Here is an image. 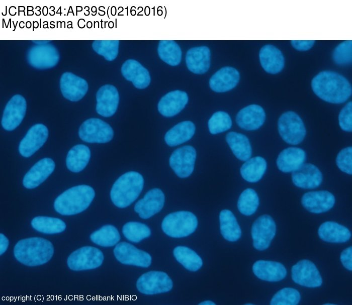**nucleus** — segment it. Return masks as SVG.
<instances>
[{
    "label": "nucleus",
    "mask_w": 352,
    "mask_h": 305,
    "mask_svg": "<svg viewBox=\"0 0 352 305\" xmlns=\"http://www.w3.org/2000/svg\"><path fill=\"white\" fill-rule=\"evenodd\" d=\"M311 87L318 97L331 104L343 103L351 94V86L346 78L331 71L317 74L312 80Z\"/></svg>",
    "instance_id": "obj_1"
},
{
    "label": "nucleus",
    "mask_w": 352,
    "mask_h": 305,
    "mask_svg": "<svg viewBox=\"0 0 352 305\" xmlns=\"http://www.w3.org/2000/svg\"><path fill=\"white\" fill-rule=\"evenodd\" d=\"M54 248L48 240L40 237L22 239L14 247L16 259L22 264L29 266L44 264L53 256Z\"/></svg>",
    "instance_id": "obj_2"
},
{
    "label": "nucleus",
    "mask_w": 352,
    "mask_h": 305,
    "mask_svg": "<svg viewBox=\"0 0 352 305\" xmlns=\"http://www.w3.org/2000/svg\"><path fill=\"white\" fill-rule=\"evenodd\" d=\"M95 195L94 189L87 185L73 186L62 193L55 200L54 207L59 214L70 216L86 210Z\"/></svg>",
    "instance_id": "obj_3"
},
{
    "label": "nucleus",
    "mask_w": 352,
    "mask_h": 305,
    "mask_svg": "<svg viewBox=\"0 0 352 305\" xmlns=\"http://www.w3.org/2000/svg\"><path fill=\"white\" fill-rule=\"evenodd\" d=\"M144 185V179L138 172L130 171L120 176L112 186L110 196L117 207L130 206L138 197Z\"/></svg>",
    "instance_id": "obj_4"
},
{
    "label": "nucleus",
    "mask_w": 352,
    "mask_h": 305,
    "mask_svg": "<svg viewBox=\"0 0 352 305\" xmlns=\"http://www.w3.org/2000/svg\"><path fill=\"white\" fill-rule=\"evenodd\" d=\"M198 226L196 216L188 211H179L167 215L163 220L161 228L168 236L182 238L192 234Z\"/></svg>",
    "instance_id": "obj_5"
},
{
    "label": "nucleus",
    "mask_w": 352,
    "mask_h": 305,
    "mask_svg": "<svg viewBox=\"0 0 352 305\" xmlns=\"http://www.w3.org/2000/svg\"><path fill=\"white\" fill-rule=\"evenodd\" d=\"M278 129L283 140L290 144L297 145L305 137L306 129L303 121L292 111L286 112L280 117Z\"/></svg>",
    "instance_id": "obj_6"
},
{
    "label": "nucleus",
    "mask_w": 352,
    "mask_h": 305,
    "mask_svg": "<svg viewBox=\"0 0 352 305\" xmlns=\"http://www.w3.org/2000/svg\"><path fill=\"white\" fill-rule=\"evenodd\" d=\"M102 251L92 246L82 247L73 252L68 257L67 263L73 270L80 271L96 268L103 263Z\"/></svg>",
    "instance_id": "obj_7"
},
{
    "label": "nucleus",
    "mask_w": 352,
    "mask_h": 305,
    "mask_svg": "<svg viewBox=\"0 0 352 305\" xmlns=\"http://www.w3.org/2000/svg\"><path fill=\"white\" fill-rule=\"evenodd\" d=\"M78 135L82 140L87 143H105L112 140L114 132L105 122L98 118H91L81 125Z\"/></svg>",
    "instance_id": "obj_8"
},
{
    "label": "nucleus",
    "mask_w": 352,
    "mask_h": 305,
    "mask_svg": "<svg viewBox=\"0 0 352 305\" xmlns=\"http://www.w3.org/2000/svg\"><path fill=\"white\" fill-rule=\"evenodd\" d=\"M172 286V281L166 273L157 271L144 273L136 282L138 291L145 294L168 292L171 289Z\"/></svg>",
    "instance_id": "obj_9"
},
{
    "label": "nucleus",
    "mask_w": 352,
    "mask_h": 305,
    "mask_svg": "<svg viewBox=\"0 0 352 305\" xmlns=\"http://www.w3.org/2000/svg\"><path fill=\"white\" fill-rule=\"evenodd\" d=\"M276 231V224L271 216L264 215L258 217L251 228L254 247L260 251L267 249L274 238Z\"/></svg>",
    "instance_id": "obj_10"
},
{
    "label": "nucleus",
    "mask_w": 352,
    "mask_h": 305,
    "mask_svg": "<svg viewBox=\"0 0 352 305\" xmlns=\"http://www.w3.org/2000/svg\"><path fill=\"white\" fill-rule=\"evenodd\" d=\"M27 60L34 68H50L54 67L58 63L59 54L56 48L52 44H37L28 50Z\"/></svg>",
    "instance_id": "obj_11"
},
{
    "label": "nucleus",
    "mask_w": 352,
    "mask_h": 305,
    "mask_svg": "<svg viewBox=\"0 0 352 305\" xmlns=\"http://www.w3.org/2000/svg\"><path fill=\"white\" fill-rule=\"evenodd\" d=\"M196 151L191 146H184L175 150L169 158V165L180 178L189 176L194 168Z\"/></svg>",
    "instance_id": "obj_12"
},
{
    "label": "nucleus",
    "mask_w": 352,
    "mask_h": 305,
    "mask_svg": "<svg viewBox=\"0 0 352 305\" xmlns=\"http://www.w3.org/2000/svg\"><path fill=\"white\" fill-rule=\"evenodd\" d=\"M114 254L120 262L126 265L148 267L151 263L149 253L126 242L118 243L114 249Z\"/></svg>",
    "instance_id": "obj_13"
},
{
    "label": "nucleus",
    "mask_w": 352,
    "mask_h": 305,
    "mask_svg": "<svg viewBox=\"0 0 352 305\" xmlns=\"http://www.w3.org/2000/svg\"><path fill=\"white\" fill-rule=\"evenodd\" d=\"M292 278L300 285L308 287L320 286L322 277L315 264L310 260L299 261L292 267Z\"/></svg>",
    "instance_id": "obj_14"
},
{
    "label": "nucleus",
    "mask_w": 352,
    "mask_h": 305,
    "mask_svg": "<svg viewBox=\"0 0 352 305\" xmlns=\"http://www.w3.org/2000/svg\"><path fill=\"white\" fill-rule=\"evenodd\" d=\"M26 108V101L23 96L14 95L6 105L3 112L2 119L3 128L12 131L19 126L25 117Z\"/></svg>",
    "instance_id": "obj_15"
},
{
    "label": "nucleus",
    "mask_w": 352,
    "mask_h": 305,
    "mask_svg": "<svg viewBox=\"0 0 352 305\" xmlns=\"http://www.w3.org/2000/svg\"><path fill=\"white\" fill-rule=\"evenodd\" d=\"M48 136V130L44 125L37 124L33 125L19 144L20 154L24 157L31 156L44 145Z\"/></svg>",
    "instance_id": "obj_16"
},
{
    "label": "nucleus",
    "mask_w": 352,
    "mask_h": 305,
    "mask_svg": "<svg viewBox=\"0 0 352 305\" xmlns=\"http://www.w3.org/2000/svg\"><path fill=\"white\" fill-rule=\"evenodd\" d=\"M164 200L163 192L159 188H153L149 190L143 198L136 203L134 211L141 218L147 219L161 211Z\"/></svg>",
    "instance_id": "obj_17"
},
{
    "label": "nucleus",
    "mask_w": 352,
    "mask_h": 305,
    "mask_svg": "<svg viewBox=\"0 0 352 305\" xmlns=\"http://www.w3.org/2000/svg\"><path fill=\"white\" fill-rule=\"evenodd\" d=\"M60 87L63 96L72 101L81 99L88 90V84L85 79L69 72L62 75Z\"/></svg>",
    "instance_id": "obj_18"
},
{
    "label": "nucleus",
    "mask_w": 352,
    "mask_h": 305,
    "mask_svg": "<svg viewBox=\"0 0 352 305\" xmlns=\"http://www.w3.org/2000/svg\"><path fill=\"white\" fill-rule=\"evenodd\" d=\"M96 111L100 115L109 117L116 112L119 101L117 88L111 84L101 87L96 94Z\"/></svg>",
    "instance_id": "obj_19"
},
{
    "label": "nucleus",
    "mask_w": 352,
    "mask_h": 305,
    "mask_svg": "<svg viewBox=\"0 0 352 305\" xmlns=\"http://www.w3.org/2000/svg\"><path fill=\"white\" fill-rule=\"evenodd\" d=\"M301 203L309 212L320 214L329 211L333 207L335 197L326 190L310 191L302 196Z\"/></svg>",
    "instance_id": "obj_20"
},
{
    "label": "nucleus",
    "mask_w": 352,
    "mask_h": 305,
    "mask_svg": "<svg viewBox=\"0 0 352 305\" xmlns=\"http://www.w3.org/2000/svg\"><path fill=\"white\" fill-rule=\"evenodd\" d=\"M292 180L298 187L312 189L318 187L322 181V175L319 169L310 163H303L292 172Z\"/></svg>",
    "instance_id": "obj_21"
},
{
    "label": "nucleus",
    "mask_w": 352,
    "mask_h": 305,
    "mask_svg": "<svg viewBox=\"0 0 352 305\" xmlns=\"http://www.w3.org/2000/svg\"><path fill=\"white\" fill-rule=\"evenodd\" d=\"M55 166L54 161L44 158L36 162L26 173L23 184L28 189L34 188L43 182L53 172Z\"/></svg>",
    "instance_id": "obj_22"
},
{
    "label": "nucleus",
    "mask_w": 352,
    "mask_h": 305,
    "mask_svg": "<svg viewBox=\"0 0 352 305\" xmlns=\"http://www.w3.org/2000/svg\"><path fill=\"white\" fill-rule=\"evenodd\" d=\"M266 114L263 108L257 105H249L239 111L236 117V122L241 128L255 130L264 123Z\"/></svg>",
    "instance_id": "obj_23"
},
{
    "label": "nucleus",
    "mask_w": 352,
    "mask_h": 305,
    "mask_svg": "<svg viewBox=\"0 0 352 305\" xmlns=\"http://www.w3.org/2000/svg\"><path fill=\"white\" fill-rule=\"evenodd\" d=\"M188 101L187 93L181 90L170 91L164 95L158 104V110L163 116L171 117L179 114Z\"/></svg>",
    "instance_id": "obj_24"
},
{
    "label": "nucleus",
    "mask_w": 352,
    "mask_h": 305,
    "mask_svg": "<svg viewBox=\"0 0 352 305\" xmlns=\"http://www.w3.org/2000/svg\"><path fill=\"white\" fill-rule=\"evenodd\" d=\"M121 72L124 77L131 81L137 88H145L150 84V76L148 71L135 60H126L122 66Z\"/></svg>",
    "instance_id": "obj_25"
},
{
    "label": "nucleus",
    "mask_w": 352,
    "mask_h": 305,
    "mask_svg": "<svg viewBox=\"0 0 352 305\" xmlns=\"http://www.w3.org/2000/svg\"><path fill=\"white\" fill-rule=\"evenodd\" d=\"M239 78V73L235 68L224 67L211 77L209 85L211 89L215 92H226L235 87Z\"/></svg>",
    "instance_id": "obj_26"
},
{
    "label": "nucleus",
    "mask_w": 352,
    "mask_h": 305,
    "mask_svg": "<svg viewBox=\"0 0 352 305\" xmlns=\"http://www.w3.org/2000/svg\"><path fill=\"white\" fill-rule=\"evenodd\" d=\"M252 270L258 278L270 282L280 281L287 274L286 269L282 263L272 261L258 260L253 264Z\"/></svg>",
    "instance_id": "obj_27"
},
{
    "label": "nucleus",
    "mask_w": 352,
    "mask_h": 305,
    "mask_svg": "<svg viewBox=\"0 0 352 305\" xmlns=\"http://www.w3.org/2000/svg\"><path fill=\"white\" fill-rule=\"evenodd\" d=\"M259 58L262 67L269 73H278L284 68V56L282 52L274 45L267 44L263 46L259 51Z\"/></svg>",
    "instance_id": "obj_28"
},
{
    "label": "nucleus",
    "mask_w": 352,
    "mask_h": 305,
    "mask_svg": "<svg viewBox=\"0 0 352 305\" xmlns=\"http://www.w3.org/2000/svg\"><path fill=\"white\" fill-rule=\"evenodd\" d=\"M210 51L206 46L190 49L187 52L186 62L188 69L195 74L206 72L210 65Z\"/></svg>",
    "instance_id": "obj_29"
},
{
    "label": "nucleus",
    "mask_w": 352,
    "mask_h": 305,
    "mask_svg": "<svg viewBox=\"0 0 352 305\" xmlns=\"http://www.w3.org/2000/svg\"><path fill=\"white\" fill-rule=\"evenodd\" d=\"M306 159L305 152L297 147H289L282 150L276 160L278 169L283 172H293L302 165Z\"/></svg>",
    "instance_id": "obj_30"
},
{
    "label": "nucleus",
    "mask_w": 352,
    "mask_h": 305,
    "mask_svg": "<svg viewBox=\"0 0 352 305\" xmlns=\"http://www.w3.org/2000/svg\"><path fill=\"white\" fill-rule=\"evenodd\" d=\"M318 234L321 239L331 243L346 242L351 237L347 228L332 221L322 223L318 229Z\"/></svg>",
    "instance_id": "obj_31"
},
{
    "label": "nucleus",
    "mask_w": 352,
    "mask_h": 305,
    "mask_svg": "<svg viewBox=\"0 0 352 305\" xmlns=\"http://www.w3.org/2000/svg\"><path fill=\"white\" fill-rule=\"evenodd\" d=\"M195 126L190 121L180 122L169 130L165 134L164 140L169 146H175L188 141L195 134Z\"/></svg>",
    "instance_id": "obj_32"
},
{
    "label": "nucleus",
    "mask_w": 352,
    "mask_h": 305,
    "mask_svg": "<svg viewBox=\"0 0 352 305\" xmlns=\"http://www.w3.org/2000/svg\"><path fill=\"white\" fill-rule=\"evenodd\" d=\"M226 140L234 155L241 161L249 159L252 154L251 146L248 138L235 132L227 134Z\"/></svg>",
    "instance_id": "obj_33"
},
{
    "label": "nucleus",
    "mask_w": 352,
    "mask_h": 305,
    "mask_svg": "<svg viewBox=\"0 0 352 305\" xmlns=\"http://www.w3.org/2000/svg\"><path fill=\"white\" fill-rule=\"evenodd\" d=\"M91 157L89 148L82 144H78L68 151L66 164L67 168L73 172H79L86 166Z\"/></svg>",
    "instance_id": "obj_34"
},
{
    "label": "nucleus",
    "mask_w": 352,
    "mask_h": 305,
    "mask_svg": "<svg viewBox=\"0 0 352 305\" xmlns=\"http://www.w3.org/2000/svg\"><path fill=\"white\" fill-rule=\"evenodd\" d=\"M220 228L226 240L234 242L241 237V231L233 214L229 210H222L219 215Z\"/></svg>",
    "instance_id": "obj_35"
},
{
    "label": "nucleus",
    "mask_w": 352,
    "mask_h": 305,
    "mask_svg": "<svg viewBox=\"0 0 352 305\" xmlns=\"http://www.w3.org/2000/svg\"><path fill=\"white\" fill-rule=\"evenodd\" d=\"M267 167L266 160L260 156H256L245 161L240 168V174L246 181L256 182L262 178Z\"/></svg>",
    "instance_id": "obj_36"
},
{
    "label": "nucleus",
    "mask_w": 352,
    "mask_h": 305,
    "mask_svg": "<svg viewBox=\"0 0 352 305\" xmlns=\"http://www.w3.org/2000/svg\"><path fill=\"white\" fill-rule=\"evenodd\" d=\"M173 253L176 260L190 271H197L203 265L201 258L187 247L177 246L174 249Z\"/></svg>",
    "instance_id": "obj_37"
},
{
    "label": "nucleus",
    "mask_w": 352,
    "mask_h": 305,
    "mask_svg": "<svg viewBox=\"0 0 352 305\" xmlns=\"http://www.w3.org/2000/svg\"><path fill=\"white\" fill-rule=\"evenodd\" d=\"M31 223L35 230L47 234L60 233L66 228L64 221L53 217H36L32 219Z\"/></svg>",
    "instance_id": "obj_38"
},
{
    "label": "nucleus",
    "mask_w": 352,
    "mask_h": 305,
    "mask_svg": "<svg viewBox=\"0 0 352 305\" xmlns=\"http://www.w3.org/2000/svg\"><path fill=\"white\" fill-rule=\"evenodd\" d=\"M157 51L160 58L171 66H177L181 62V49L179 45L173 40L160 41Z\"/></svg>",
    "instance_id": "obj_39"
},
{
    "label": "nucleus",
    "mask_w": 352,
    "mask_h": 305,
    "mask_svg": "<svg viewBox=\"0 0 352 305\" xmlns=\"http://www.w3.org/2000/svg\"><path fill=\"white\" fill-rule=\"evenodd\" d=\"M90 239L98 245L111 247L119 241L120 236L116 227L113 225H107L92 233Z\"/></svg>",
    "instance_id": "obj_40"
},
{
    "label": "nucleus",
    "mask_w": 352,
    "mask_h": 305,
    "mask_svg": "<svg viewBox=\"0 0 352 305\" xmlns=\"http://www.w3.org/2000/svg\"><path fill=\"white\" fill-rule=\"evenodd\" d=\"M259 205V198L256 191L251 188H247L240 195L237 207L239 211L245 216H250L256 211Z\"/></svg>",
    "instance_id": "obj_41"
},
{
    "label": "nucleus",
    "mask_w": 352,
    "mask_h": 305,
    "mask_svg": "<svg viewBox=\"0 0 352 305\" xmlns=\"http://www.w3.org/2000/svg\"><path fill=\"white\" fill-rule=\"evenodd\" d=\"M122 233L128 240L133 243H138L151 234L147 226L137 222H129L125 224L123 227Z\"/></svg>",
    "instance_id": "obj_42"
},
{
    "label": "nucleus",
    "mask_w": 352,
    "mask_h": 305,
    "mask_svg": "<svg viewBox=\"0 0 352 305\" xmlns=\"http://www.w3.org/2000/svg\"><path fill=\"white\" fill-rule=\"evenodd\" d=\"M119 45V40H96L92 44L94 51L108 61H113L117 57Z\"/></svg>",
    "instance_id": "obj_43"
},
{
    "label": "nucleus",
    "mask_w": 352,
    "mask_h": 305,
    "mask_svg": "<svg viewBox=\"0 0 352 305\" xmlns=\"http://www.w3.org/2000/svg\"><path fill=\"white\" fill-rule=\"evenodd\" d=\"M232 126L230 116L226 112L219 111L215 113L208 121L210 133L217 134L229 130Z\"/></svg>",
    "instance_id": "obj_44"
},
{
    "label": "nucleus",
    "mask_w": 352,
    "mask_h": 305,
    "mask_svg": "<svg viewBox=\"0 0 352 305\" xmlns=\"http://www.w3.org/2000/svg\"><path fill=\"white\" fill-rule=\"evenodd\" d=\"M301 298L299 292L293 288L286 287L278 291L272 298L271 305H296Z\"/></svg>",
    "instance_id": "obj_45"
},
{
    "label": "nucleus",
    "mask_w": 352,
    "mask_h": 305,
    "mask_svg": "<svg viewBox=\"0 0 352 305\" xmlns=\"http://www.w3.org/2000/svg\"><path fill=\"white\" fill-rule=\"evenodd\" d=\"M332 58L335 63L339 65L350 63L352 58V41H344L338 44L333 52Z\"/></svg>",
    "instance_id": "obj_46"
},
{
    "label": "nucleus",
    "mask_w": 352,
    "mask_h": 305,
    "mask_svg": "<svg viewBox=\"0 0 352 305\" xmlns=\"http://www.w3.org/2000/svg\"><path fill=\"white\" fill-rule=\"evenodd\" d=\"M336 163L339 169L348 174L352 173V147L342 149L338 153Z\"/></svg>",
    "instance_id": "obj_47"
},
{
    "label": "nucleus",
    "mask_w": 352,
    "mask_h": 305,
    "mask_svg": "<svg viewBox=\"0 0 352 305\" xmlns=\"http://www.w3.org/2000/svg\"><path fill=\"white\" fill-rule=\"evenodd\" d=\"M340 128L346 132L352 130V102H348L341 109L338 116Z\"/></svg>",
    "instance_id": "obj_48"
},
{
    "label": "nucleus",
    "mask_w": 352,
    "mask_h": 305,
    "mask_svg": "<svg viewBox=\"0 0 352 305\" xmlns=\"http://www.w3.org/2000/svg\"><path fill=\"white\" fill-rule=\"evenodd\" d=\"M340 261L347 270H352V247L350 246L343 250L340 254Z\"/></svg>",
    "instance_id": "obj_49"
},
{
    "label": "nucleus",
    "mask_w": 352,
    "mask_h": 305,
    "mask_svg": "<svg viewBox=\"0 0 352 305\" xmlns=\"http://www.w3.org/2000/svg\"><path fill=\"white\" fill-rule=\"evenodd\" d=\"M314 40H292V46L298 51H307L312 48L314 44Z\"/></svg>",
    "instance_id": "obj_50"
},
{
    "label": "nucleus",
    "mask_w": 352,
    "mask_h": 305,
    "mask_svg": "<svg viewBox=\"0 0 352 305\" xmlns=\"http://www.w3.org/2000/svg\"><path fill=\"white\" fill-rule=\"evenodd\" d=\"M9 240L8 238L2 233L0 234V254L2 255L8 249Z\"/></svg>",
    "instance_id": "obj_51"
},
{
    "label": "nucleus",
    "mask_w": 352,
    "mask_h": 305,
    "mask_svg": "<svg viewBox=\"0 0 352 305\" xmlns=\"http://www.w3.org/2000/svg\"><path fill=\"white\" fill-rule=\"evenodd\" d=\"M199 304L200 305H215V303L211 300H205L203 301L202 302L200 303Z\"/></svg>",
    "instance_id": "obj_52"
},
{
    "label": "nucleus",
    "mask_w": 352,
    "mask_h": 305,
    "mask_svg": "<svg viewBox=\"0 0 352 305\" xmlns=\"http://www.w3.org/2000/svg\"><path fill=\"white\" fill-rule=\"evenodd\" d=\"M33 42L38 45L45 44L50 42V41H33Z\"/></svg>",
    "instance_id": "obj_53"
},
{
    "label": "nucleus",
    "mask_w": 352,
    "mask_h": 305,
    "mask_svg": "<svg viewBox=\"0 0 352 305\" xmlns=\"http://www.w3.org/2000/svg\"><path fill=\"white\" fill-rule=\"evenodd\" d=\"M324 304L325 305H333L335 304L328 303H325Z\"/></svg>",
    "instance_id": "obj_54"
},
{
    "label": "nucleus",
    "mask_w": 352,
    "mask_h": 305,
    "mask_svg": "<svg viewBox=\"0 0 352 305\" xmlns=\"http://www.w3.org/2000/svg\"><path fill=\"white\" fill-rule=\"evenodd\" d=\"M245 304L246 305H252L253 304L252 303H246Z\"/></svg>",
    "instance_id": "obj_55"
}]
</instances>
